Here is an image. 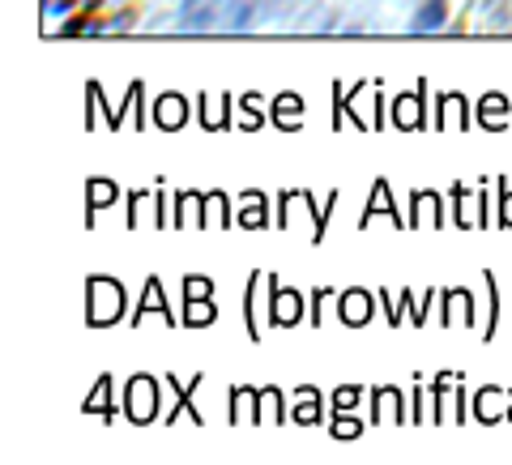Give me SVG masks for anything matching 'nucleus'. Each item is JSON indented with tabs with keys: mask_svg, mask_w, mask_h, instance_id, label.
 <instances>
[{
	"mask_svg": "<svg viewBox=\"0 0 512 465\" xmlns=\"http://www.w3.org/2000/svg\"><path fill=\"white\" fill-rule=\"evenodd\" d=\"M444 13H448L444 0H427V5L414 13V26H419V30H440L444 26Z\"/></svg>",
	"mask_w": 512,
	"mask_h": 465,
	"instance_id": "f03ea898",
	"label": "nucleus"
},
{
	"mask_svg": "<svg viewBox=\"0 0 512 465\" xmlns=\"http://www.w3.org/2000/svg\"><path fill=\"white\" fill-rule=\"evenodd\" d=\"M252 13V0H184L180 18L197 30H210V26H244Z\"/></svg>",
	"mask_w": 512,
	"mask_h": 465,
	"instance_id": "f257e3e1",
	"label": "nucleus"
}]
</instances>
